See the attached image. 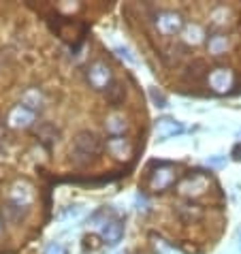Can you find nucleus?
<instances>
[{
    "label": "nucleus",
    "mask_w": 241,
    "mask_h": 254,
    "mask_svg": "<svg viewBox=\"0 0 241 254\" xmlns=\"http://www.w3.org/2000/svg\"><path fill=\"white\" fill-rule=\"evenodd\" d=\"M101 154V139L90 130H81L73 141V156L77 162H88Z\"/></svg>",
    "instance_id": "obj_1"
},
{
    "label": "nucleus",
    "mask_w": 241,
    "mask_h": 254,
    "mask_svg": "<svg viewBox=\"0 0 241 254\" xmlns=\"http://www.w3.org/2000/svg\"><path fill=\"white\" fill-rule=\"evenodd\" d=\"M88 81L94 90H107L111 86V70L103 62H94L88 68Z\"/></svg>",
    "instance_id": "obj_2"
},
{
    "label": "nucleus",
    "mask_w": 241,
    "mask_h": 254,
    "mask_svg": "<svg viewBox=\"0 0 241 254\" xmlns=\"http://www.w3.org/2000/svg\"><path fill=\"white\" fill-rule=\"evenodd\" d=\"M156 26H158V30L162 34H175V32H180L183 28V22H181V17L177 15V13L167 11V13H160V15H158V19H156Z\"/></svg>",
    "instance_id": "obj_3"
},
{
    "label": "nucleus",
    "mask_w": 241,
    "mask_h": 254,
    "mask_svg": "<svg viewBox=\"0 0 241 254\" xmlns=\"http://www.w3.org/2000/svg\"><path fill=\"white\" fill-rule=\"evenodd\" d=\"M122 235H124V227L118 220L103 222V227H101V239L107 246H118L120 239H122Z\"/></svg>",
    "instance_id": "obj_4"
},
{
    "label": "nucleus",
    "mask_w": 241,
    "mask_h": 254,
    "mask_svg": "<svg viewBox=\"0 0 241 254\" xmlns=\"http://www.w3.org/2000/svg\"><path fill=\"white\" fill-rule=\"evenodd\" d=\"M32 122H34V111L24 107V105H17L9 116V124L13 128H26V126H30Z\"/></svg>",
    "instance_id": "obj_5"
},
{
    "label": "nucleus",
    "mask_w": 241,
    "mask_h": 254,
    "mask_svg": "<svg viewBox=\"0 0 241 254\" xmlns=\"http://www.w3.org/2000/svg\"><path fill=\"white\" fill-rule=\"evenodd\" d=\"M32 196H34L32 188L28 186L26 182H17V184L13 186V190H11V199H9V201L17 203V205H22V207H30Z\"/></svg>",
    "instance_id": "obj_6"
},
{
    "label": "nucleus",
    "mask_w": 241,
    "mask_h": 254,
    "mask_svg": "<svg viewBox=\"0 0 241 254\" xmlns=\"http://www.w3.org/2000/svg\"><path fill=\"white\" fill-rule=\"evenodd\" d=\"M156 132H158V137L165 141L169 137H175V135H181L183 132V126L173 122V120H160L158 124H156Z\"/></svg>",
    "instance_id": "obj_7"
},
{
    "label": "nucleus",
    "mask_w": 241,
    "mask_h": 254,
    "mask_svg": "<svg viewBox=\"0 0 241 254\" xmlns=\"http://www.w3.org/2000/svg\"><path fill=\"white\" fill-rule=\"evenodd\" d=\"M107 147L116 158H126L130 154V141L126 137H111L107 141Z\"/></svg>",
    "instance_id": "obj_8"
},
{
    "label": "nucleus",
    "mask_w": 241,
    "mask_h": 254,
    "mask_svg": "<svg viewBox=\"0 0 241 254\" xmlns=\"http://www.w3.org/2000/svg\"><path fill=\"white\" fill-rule=\"evenodd\" d=\"M209 86L216 90V92H224L226 88H231V73L226 68H218L209 75Z\"/></svg>",
    "instance_id": "obj_9"
},
{
    "label": "nucleus",
    "mask_w": 241,
    "mask_h": 254,
    "mask_svg": "<svg viewBox=\"0 0 241 254\" xmlns=\"http://www.w3.org/2000/svg\"><path fill=\"white\" fill-rule=\"evenodd\" d=\"M173 182V169L171 165H167L165 169H160V171H156L152 175V188L154 190H165L169 184Z\"/></svg>",
    "instance_id": "obj_10"
},
{
    "label": "nucleus",
    "mask_w": 241,
    "mask_h": 254,
    "mask_svg": "<svg viewBox=\"0 0 241 254\" xmlns=\"http://www.w3.org/2000/svg\"><path fill=\"white\" fill-rule=\"evenodd\" d=\"M22 105L24 107H28L30 111H37V109H41V105H43V96H41V92L39 90H26L24 92V96H22Z\"/></svg>",
    "instance_id": "obj_11"
},
{
    "label": "nucleus",
    "mask_w": 241,
    "mask_h": 254,
    "mask_svg": "<svg viewBox=\"0 0 241 254\" xmlns=\"http://www.w3.org/2000/svg\"><path fill=\"white\" fill-rule=\"evenodd\" d=\"M26 211H28V207H22V205H17V203L9 201L4 205V218L6 220H11V222H17V220H22V218L26 216Z\"/></svg>",
    "instance_id": "obj_12"
},
{
    "label": "nucleus",
    "mask_w": 241,
    "mask_h": 254,
    "mask_svg": "<svg viewBox=\"0 0 241 254\" xmlns=\"http://www.w3.org/2000/svg\"><path fill=\"white\" fill-rule=\"evenodd\" d=\"M105 92H107L109 105H113V107H120V103L124 101V88L120 86V83H111V86L105 90Z\"/></svg>",
    "instance_id": "obj_13"
},
{
    "label": "nucleus",
    "mask_w": 241,
    "mask_h": 254,
    "mask_svg": "<svg viewBox=\"0 0 241 254\" xmlns=\"http://www.w3.org/2000/svg\"><path fill=\"white\" fill-rule=\"evenodd\" d=\"M226 47H229V39L222 37V34H216V37L209 39V52H211V54L220 56V54L226 52Z\"/></svg>",
    "instance_id": "obj_14"
},
{
    "label": "nucleus",
    "mask_w": 241,
    "mask_h": 254,
    "mask_svg": "<svg viewBox=\"0 0 241 254\" xmlns=\"http://www.w3.org/2000/svg\"><path fill=\"white\" fill-rule=\"evenodd\" d=\"M205 70H207V66H205L203 60H194L192 64L188 66V77H192L194 81H198L201 77H205Z\"/></svg>",
    "instance_id": "obj_15"
},
{
    "label": "nucleus",
    "mask_w": 241,
    "mask_h": 254,
    "mask_svg": "<svg viewBox=\"0 0 241 254\" xmlns=\"http://www.w3.org/2000/svg\"><path fill=\"white\" fill-rule=\"evenodd\" d=\"M124 128H126V122H124L122 118H116V116H113V118L107 120V130L111 132L113 137H120V132H124Z\"/></svg>",
    "instance_id": "obj_16"
},
{
    "label": "nucleus",
    "mask_w": 241,
    "mask_h": 254,
    "mask_svg": "<svg viewBox=\"0 0 241 254\" xmlns=\"http://www.w3.org/2000/svg\"><path fill=\"white\" fill-rule=\"evenodd\" d=\"M183 37H186L188 43H198V41H201V37H203V32H201V28L194 24V26H188V28H186Z\"/></svg>",
    "instance_id": "obj_17"
},
{
    "label": "nucleus",
    "mask_w": 241,
    "mask_h": 254,
    "mask_svg": "<svg viewBox=\"0 0 241 254\" xmlns=\"http://www.w3.org/2000/svg\"><path fill=\"white\" fill-rule=\"evenodd\" d=\"M150 96H152V101H154L156 105H158V107H165V105H167V98H165V94L158 92V90H156V88H152V90H150Z\"/></svg>",
    "instance_id": "obj_18"
},
{
    "label": "nucleus",
    "mask_w": 241,
    "mask_h": 254,
    "mask_svg": "<svg viewBox=\"0 0 241 254\" xmlns=\"http://www.w3.org/2000/svg\"><path fill=\"white\" fill-rule=\"evenodd\" d=\"M45 254H64V248L60 244H49L45 248Z\"/></svg>",
    "instance_id": "obj_19"
},
{
    "label": "nucleus",
    "mask_w": 241,
    "mask_h": 254,
    "mask_svg": "<svg viewBox=\"0 0 241 254\" xmlns=\"http://www.w3.org/2000/svg\"><path fill=\"white\" fill-rule=\"evenodd\" d=\"M118 54H120V56H122V58H126V60H128V62H134V58H132V56H130V52H128V49H124V47H118Z\"/></svg>",
    "instance_id": "obj_20"
},
{
    "label": "nucleus",
    "mask_w": 241,
    "mask_h": 254,
    "mask_svg": "<svg viewBox=\"0 0 241 254\" xmlns=\"http://www.w3.org/2000/svg\"><path fill=\"white\" fill-rule=\"evenodd\" d=\"M207 162L209 165H214V167H220V165H224V158H209Z\"/></svg>",
    "instance_id": "obj_21"
},
{
    "label": "nucleus",
    "mask_w": 241,
    "mask_h": 254,
    "mask_svg": "<svg viewBox=\"0 0 241 254\" xmlns=\"http://www.w3.org/2000/svg\"><path fill=\"white\" fill-rule=\"evenodd\" d=\"M0 229H2V227H0Z\"/></svg>",
    "instance_id": "obj_22"
}]
</instances>
